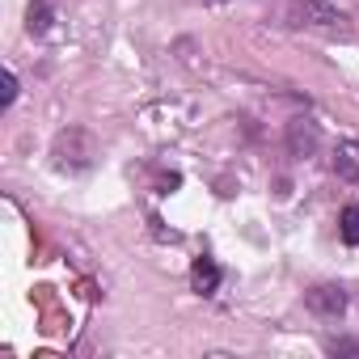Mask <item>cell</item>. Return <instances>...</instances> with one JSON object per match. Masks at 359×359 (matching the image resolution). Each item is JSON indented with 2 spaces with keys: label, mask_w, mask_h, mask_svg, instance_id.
Listing matches in <instances>:
<instances>
[{
  "label": "cell",
  "mask_w": 359,
  "mask_h": 359,
  "mask_svg": "<svg viewBox=\"0 0 359 359\" xmlns=\"http://www.w3.org/2000/svg\"><path fill=\"white\" fill-rule=\"evenodd\" d=\"M304 304H309L317 317H342V309H346V292L334 287V283H321V287H313V292L304 296Z\"/></svg>",
  "instance_id": "1"
},
{
  "label": "cell",
  "mask_w": 359,
  "mask_h": 359,
  "mask_svg": "<svg viewBox=\"0 0 359 359\" xmlns=\"http://www.w3.org/2000/svg\"><path fill=\"white\" fill-rule=\"evenodd\" d=\"M334 173L346 182H359V140H346L334 148Z\"/></svg>",
  "instance_id": "2"
},
{
  "label": "cell",
  "mask_w": 359,
  "mask_h": 359,
  "mask_svg": "<svg viewBox=\"0 0 359 359\" xmlns=\"http://www.w3.org/2000/svg\"><path fill=\"white\" fill-rule=\"evenodd\" d=\"M191 287H195L199 296H212V292L220 287V266H216L212 258H195V266H191Z\"/></svg>",
  "instance_id": "3"
},
{
  "label": "cell",
  "mask_w": 359,
  "mask_h": 359,
  "mask_svg": "<svg viewBox=\"0 0 359 359\" xmlns=\"http://www.w3.org/2000/svg\"><path fill=\"white\" fill-rule=\"evenodd\" d=\"M338 233H342L346 245H359V208H342V216H338Z\"/></svg>",
  "instance_id": "4"
},
{
  "label": "cell",
  "mask_w": 359,
  "mask_h": 359,
  "mask_svg": "<svg viewBox=\"0 0 359 359\" xmlns=\"http://www.w3.org/2000/svg\"><path fill=\"white\" fill-rule=\"evenodd\" d=\"M26 26H30V34H47L51 30V5H34L30 18H26Z\"/></svg>",
  "instance_id": "5"
},
{
  "label": "cell",
  "mask_w": 359,
  "mask_h": 359,
  "mask_svg": "<svg viewBox=\"0 0 359 359\" xmlns=\"http://www.w3.org/2000/svg\"><path fill=\"white\" fill-rule=\"evenodd\" d=\"M292 148H296V152H300V148L313 152V148H317V127H309V123L300 127V123H296V127H292Z\"/></svg>",
  "instance_id": "6"
},
{
  "label": "cell",
  "mask_w": 359,
  "mask_h": 359,
  "mask_svg": "<svg viewBox=\"0 0 359 359\" xmlns=\"http://www.w3.org/2000/svg\"><path fill=\"white\" fill-rule=\"evenodd\" d=\"M13 102H18V76H13V72H5V97H0V106L9 110Z\"/></svg>",
  "instance_id": "7"
},
{
  "label": "cell",
  "mask_w": 359,
  "mask_h": 359,
  "mask_svg": "<svg viewBox=\"0 0 359 359\" xmlns=\"http://www.w3.org/2000/svg\"><path fill=\"white\" fill-rule=\"evenodd\" d=\"M330 351H334V355H338V351H355V355H359V342H330Z\"/></svg>",
  "instance_id": "8"
}]
</instances>
